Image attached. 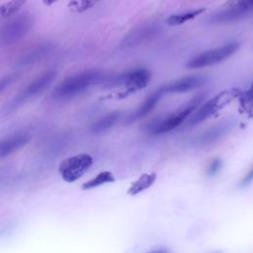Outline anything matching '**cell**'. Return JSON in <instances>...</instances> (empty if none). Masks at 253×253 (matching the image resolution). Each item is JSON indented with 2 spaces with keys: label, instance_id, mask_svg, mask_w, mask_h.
Instances as JSON below:
<instances>
[{
  "label": "cell",
  "instance_id": "obj_27",
  "mask_svg": "<svg viewBox=\"0 0 253 253\" xmlns=\"http://www.w3.org/2000/svg\"><path fill=\"white\" fill-rule=\"evenodd\" d=\"M150 253H168V252L165 251V250H156V251H153V252H150Z\"/></svg>",
  "mask_w": 253,
  "mask_h": 253
},
{
  "label": "cell",
  "instance_id": "obj_18",
  "mask_svg": "<svg viewBox=\"0 0 253 253\" xmlns=\"http://www.w3.org/2000/svg\"><path fill=\"white\" fill-rule=\"evenodd\" d=\"M27 2V0H10L0 6V21L14 16Z\"/></svg>",
  "mask_w": 253,
  "mask_h": 253
},
{
  "label": "cell",
  "instance_id": "obj_5",
  "mask_svg": "<svg viewBox=\"0 0 253 253\" xmlns=\"http://www.w3.org/2000/svg\"><path fill=\"white\" fill-rule=\"evenodd\" d=\"M33 19L27 15L12 18L0 28V44L12 45L23 39L30 31Z\"/></svg>",
  "mask_w": 253,
  "mask_h": 253
},
{
  "label": "cell",
  "instance_id": "obj_19",
  "mask_svg": "<svg viewBox=\"0 0 253 253\" xmlns=\"http://www.w3.org/2000/svg\"><path fill=\"white\" fill-rule=\"evenodd\" d=\"M114 181H115V177L113 176V174L110 171H103V172L99 173L96 177H94L93 179L84 183L82 185V189L90 190V189L96 188L98 186L104 185L106 183H112Z\"/></svg>",
  "mask_w": 253,
  "mask_h": 253
},
{
  "label": "cell",
  "instance_id": "obj_7",
  "mask_svg": "<svg viewBox=\"0 0 253 253\" xmlns=\"http://www.w3.org/2000/svg\"><path fill=\"white\" fill-rule=\"evenodd\" d=\"M233 95L229 91H221L209 101H207L188 121V126H196L221 110L225 105H227L232 99Z\"/></svg>",
  "mask_w": 253,
  "mask_h": 253
},
{
  "label": "cell",
  "instance_id": "obj_24",
  "mask_svg": "<svg viewBox=\"0 0 253 253\" xmlns=\"http://www.w3.org/2000/svg\"><path fill=\"white\" fill-rule=\"evenodd\" d=\"M237 4L248 12L253 9V0H238Z\"/></svg>",
  "mask_w": 253,
  "mask_h": 253
},
{
  "label": "cell",
  "instance_id": "obj_26",
  "mask_svg": "<svg viewBox=\"0 0 253 253\" xmlns=\"http://www.w3.org/2000/svg\"><path fill=\"white\" fill-rule=\"evenodd\" d=\"M58 0H42V3L44 4V5H46V6H50V5H52V4H54L55 2H57Z\"/></svg>",
  "mask_w": 253,
  "mask_h": 253
},
{
  "label": "cell",
  "instance_id": "obj_1",
  "mask_svg": "<svg viewBox=\"0 0 253 253\" xmlns=\"http://www.w3.org/2000/svg\"><path fill=\"white\" fill-rule=\"evenodd\" d=\"M103 73L98 69H89L70 75L62 80L54 89L52 96L58 100L72 99L90 86L103 80Z\"/></svg>",
  "mask_w": 253,
  "mask_h": 253
},
{
  "label": "cell",
  "instance_id": "obj_13",
  "mask_svg": "<svg viewBox=\"0 0 253 253\" xmlns=\"http://www.w3.org/2000/svg\"><path fill=\"white\" fill-rule=\"evenodd\" d=\"M247 13H248V11H246L245 9H243L236 3L234 6L229 7L228 9L218 11V12L212 14L210 17V22L215 23V24H220V23H228V22H232V21H237V20L243 18Z\"/></svg>",
  "mask_w": 253,
  "mask_h": 253
},
{
  "label": "cell",
  "instance_id": "obj_11",
  "mask_svg": "<svg viewBox=\"0 0 253 253\" xmlns=\"http://www.w3.org/2000/svg\"><path fill=\"white\" fill-rule=\"evenodd\" d=\"M231 125L227 122H222L217 126H214L205 132L201 133L196 139L195 143L199 145H209L212 144L218 139H220L230 128Z\"/></svg>",
  "mask_w": 253,
  "mask_h": 253
},
{
  "label": "cell",
  "instance_id": "obj_23",
  "mask_svg": "<svg viewBox=\"0 0 253 253\" xmlns=\"http://www.w3.org/2000/svg\"><path fill=\"white\" fill-rule=\"evenodd\" d=\"M253 182V165L251 166V168L249 169V171L244 175V177L242 178V180L239 183L240 187H247L249 186L251 183Z\"/></svg>",
  "mask_w": 253,
  "mask_h": 253
},
{
  "label": "cell",
  "instance_id": "obj_28",
  "mask_svg": "<svg viewBox=\"0 0 253 253\" xmlns=\"http://www.w3.org/2000/svg\"><path fill=\"white\" fill-rule=\"evenodd\" d=\"M250 94H253V85L251 87V90H250Z\"/></svg>",
  "mask_w": 253,
  "mask_h": 253
},
{
  "label": "cell",
  "instance_id": "obj_25",
  "mask_svg": "<svg viewBox=\"0 0 253 253\" xmlns=\"http://www.w3.org/2000/svg\"><path fill=\"white\" fill-rule=\"evenodd\" d=\"M13 80V76L12 75H8L3 77L2 79H0V93L10 84V82Z\"/></svg>",
  "mask_w": 253,
  "mask_h": 253
},
{
  "label": "cell",
  "instance_id": "obj_9",
  "mask_svg": "<svg viewBox=\"0 0 253 253\" xmlns=\"http://www.w3.org/2000/svg\"><path fill=\"white\" fill-rule=\"evenodd\" d=\"M207 83V78L201 75L187 76L176 81H173L167 85H164L159 90L163 95L165 94H180L185 92H190L192 90L198 89Z\"/></svg>",
  "mask_w": 253,
  "mask_h": 253
},
{
  "label": "cell",
  "instance_id": "obj_14",
  "mask_svg": "<svg viewBox=\"0 0 253 253\" xmlns=\"http://www.w3.org/2000/svg\"><path fill=\"white\" fill-rule=\"evenodd\" d=\"M162 96H163V94L161 93L160 90H157L156 92H154L151 95H149L141 103V105L128 117L127 123L135 122V121L140 120V119L144 118L145 116H147L156 107L157 103L159 102V100L161 99Z\"/></svg>",
  "mask_w": 253,
  "mask_h": 253
},
{
  "label": "cell",
  "instance_id": "obj_10",
  "mask_svg": "<svg viewBox=\"0 0 253 253\" xmlns=\"http://www.w3.org/2000/svg\"><path fill=\"white\" fill-rule=\"evenodd\" d=\"M158 27L154 24H148L141 26L139 28H136L132 32H130L128 35L126 36V38L122 41V47H133L135 45L141 44L144 42L149 41L150 39L154 38L158 33Z\"/></svg>",
  "mask_w": 253,
  "mask_h": 253
},
{
  "label": "cell",
  "instance_id": "obj_29",
  "mask_svg": "<svg viewBox=\"0 0 253 253\" xmlns=\"http://www.w3.org/2000/svg\"><path fill=\"white\" fill-rule=\"evenodd\" d=\"M212 253H221V252H212Z\"/></svg>",
  "mask_w": 253,
  "mask_h": 253
},
{
  "label": "cell",
  "instance_id": "obj_4",
  "mask_svg": "<svg viewBox=\"0 0 253 253\" xmlns=\"http://www.w3.org/2000/svg\"><path fill=\"white\" fill-rule=\"evenodd\" d=\"M239 48V43L236 42H227L218 47H214L197 54L187 62L188 68H203L219 63L234 54Z\"/></svg>",
  "mask_w": 253,
  "mask_h": 253
},
{
  "label": "cell",
  "instance_id": "obj_6",
  "mask_svg": "<svg viewBox=\"0 0 253 253\" xmlns=\"http://www.w3.org/2000/svg\"><path fill=\"white\" fill-rule=\"evenodd\" d=\"M92 164L93 158L89 154L80 153L62 160L58 166V171L64 181L71 183L81 178Z\"/></svg>",
  "mask_w": 253,
  "mask_h": 253
},
{
  "label": "cell",
  "instance_id": "obj_17",
  "mask_svg": "<svg viewBox=\"0 0 253 253\" xmlns=\"http://www.w3.org/2000/svg\"><path fill=\"white\" fill-rule=\"evenodd\" d=\"M156 180V174L155 173H149V174H142L137 180H135L131 186L129 187L127 194L130 196H135L144 190L148 189L152 186V184Z\"/></svg>",
  "mask_w": 253,
  "mask_h": 253
},
{
  "label": "cell",
  "instance_id": "obj_20",
  "mask_svg": "<svg viewBox=\"0 0 253 253\" xmlns=\"http://www.w3.org/2000/svg\"><path fill=\"white\" fill-rule=\"evenodd\" d=\"M50 46L51 45L49 43H47V44H43V45H41V46L37 47L32 52H29L25 57H23L21 62L23 64H25V63H30V62H33L34 60H37V59L41 58L42 56H43L49 50Z\"/></svg>",
  "mask_w": 253,
  "mask_h": 253
},
{
  "label": "cell",
  "instance_id": "obj_22",
  "mask_svg": "<svg viewBox=\"0 0 253 253\" xmlns=\"http://www.w3.org/2000/svg\"><path fill=\"white\" fill-rule=\"evenodd\" d=\"M221 166H222V162L219 158L212 159L207 168V175L210 177L215 176L219 172Z\"/></svg>",
  "mask_w": 253,
  "mask_h": 253
},
{
  "label": "cell",
  "instance_id": "obj_15",
  "mask_svg": "<svg viewBox=\"0 0 253 253\" xmlns=\"http://www.w3.org/2000/svg\"><path fill=\"white\" fill-rule=\"evenodd\" d=\"M121 116H122L121 112H113L104 116L103 118H101L91 126V131L93 133H101V132L107 131L119 122Z\"/></svg>",
  "mask_w": 253,
  "mask_h": 253
},
{
  "label": "cell",
  "instance_id": "obj_16",
  "mask_svg": "<svg viewBox=\"0 0 253 253\" xmlns=\"http://www.w3.org/2000/svg\"><path fill=\"white\" fill-rule=\"evenodd\" d=\"M204 11H206V8H199V9H194V10H189V11L173 14L166 19V24L169 26L183 25L191 20H194L196 17H198Z\"/></svg>",
  "mask_w": 253,
  "mask_h": 253
},
{
  "label": "cell",
  "instance_id": "obj_8",
  "mask_svg": "<svg viewBox=\"0 0 253 253\" xmlns=\"http://www.w3.org/2000/svg\"><path fill=\"white\" fill-rule=\"evenodd\" d=\"M151 79V73L146 68H135L116 77L114 83L123 85L127 93L146 87Z\"/></svg>",
  "mask_w": 253,
  "mask_h": 253
},
{
  "label": "cell",
  "instance_id": "obj_12",
  "mask_svg": "<svg viewBox=\"0 0 253 253\" xmlns=\"http://www.w3.org/2000/svg\"><path fill=\"white\" fill-rule=\"evenodd\" d=\"M30 140L26 133H16L12 136L0 140V157H6L17 151Z\"/></svg>",
  "mask_w": 253,
  "mask_h": 253
},
{
  "label": "cell",
  "instance_id": "obj_21",
  "mask_svg": "<svg viewBox=\"0 0 253 253\" xmlns=\"http://www.w3.org/2000/svg\"><path fill=\"white\" fill-rule=\"evenodd\" d=\"M99 1L100 0H72L69 3V6H71L76 12L83 13L95 6Z\"/></svg>",
  "mask_w": 253,
  "mask_h": 253
},
{
  "label": "cell",
  "instance_id": "obj_3",
  "mask_svg": "<svg viewBox=\"0 0 253 253\" xmlns=\"http://www.w3.org/2000/svg\"><path fill=\"white\" fill-rule=\"evenodd\" d=\"M56 76L55 71H46L33 82H31L25 89H23L17 96H15L12 100L7 102L6 105L3 106L1 113L3 115H7L13 112L15 109L19 108L21 105L26 103L27 101L33 99L34 97L41 94L46 87L50 85V83L54 80Z\"/></svg>",
  "mask_w": 253,
  "mask_h": 253
},
{
  "label": "cell",
  "instance_id": "obj_2",
  "mask_svg": "<svg viewBox=\"0 0 253 253\" xmlns=\"http://www.w3.org/2000/svg\"><path fill=\"white\" fill-rule=\"evenodd\" d=\"M205 98H206V93H202L195 96L187 104L182 106L179 110H176L175 112H173L167 118L150 124L148 126L149 131L152 134H161V133H166L175 129L182 123H184V121L190 115L193 114V112L204 101Z\"/></svg>",
  "mask_w": 253,
  "mask_h": 253
}]
</instances>
